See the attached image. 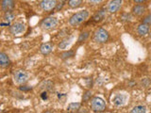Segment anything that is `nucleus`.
<instances>
[{"label":"nucleus","instance_id":"nucleus-1","mask_svg":"<svg viewBox=\"0 0 151 113\" xmlns=\"http://www.w3.org/2000/svg\"><path fill=\"white\" fill-rule=\"evenodd\" d=\"M89 17V11H80L76 12L74 15L71 16L69 19V25L72 26H77L80 25L81 23L87 20V18Z\"/></svg>","mask_w":151,"mask_h":113},{"label":"nucleus","instance_id":"nucleus-2","mask_svg":"<svg viewBox=\"0 0 151 113\" xmlns=\"http://www.w3.org/2000/svg\"><path fill=\"white\" fill-rule=\"evenodd\" d=\"M109 32L104 28H97L93 33V41L97 44H104L109 40Z\"/></svg>","mask_w":151,"mask_h":113},{"label":"nucleus","instance_id":"nucleus-3","mask_svg":"<svg viewBox=\"0 0 151 113\" xmlns=\"http://www.w3.org/2000/svg\"><path fill=\"white\" fill-rule=\"evenodd\" d=\"M91 107L96 112H102L106 109V103L100 97H93L91 100Z\"/></svg>","mask_w":151,"mask_h":113},{"label":"nucleus","instance_id":"nucleus-4","mask_svg":"<svg viewBox=\"0 0 151 113\" xmlns=\"http://www.w3.org/2000/svg\"><path fill=\"white\" fill-rule=\"evenodd\" d=\"M57 26H58V20L55 17H46L41 23V27L46 31L54 29L57 27Z\"/></svg>","mask_w":151,"mask_h":113},{"label":"nucleus","instance_id":"nucleus-5","mask_svg":"<svg viewBox=\"0 0 151 113\" xmlns=\"http://www.w3.org/2000/svg\"><path fill=\"white\" fill-rule=\"evenodd\" d=\"M14 82L19 85H24L28 80V74L24 70H16L13 73Z\"/></svg>","mask_w":151,"mask_h":113},{"label":"nucleus","instance_id":"nucleus-6","mask_svg":"<svg viewBox=\"0 0 151 113\" xmlns=\"http://www.w3.org/2000/svg\"><path fill=\"white\" fill-rule=\"evenodd\" d=\"M25 29H26V26L21 22H15L9 26V32H11L12 35L21 34V33H23L24 31H25Z\"/></svg>","mask_w":151,"mask_h":113},{"label":"nucleus","instance_id":"nucleus-7","mask_svg":"<svg viewBox=\"0 0 151 113\" xmlns=\"http://www.w3.org/2000/svg\"><path fill=\"white\" fill-rule=\"evenodd\" d=\"M122 3H123V0H111L107 7L108 11L111 12V13L117 12L121 9Z\"/></svg>","mask_w":151,"mask_h":113},{"label":"nucleus","instance_id":"nucleus-8","mask_svg":"<svg viewBox=\"0 0 151 113\" xmlns=\"http://www.w3.org/2000/svg\"><path fill=\"white\" fill-rule=\"evenodd\" d=\"M57 5V0H42L41 1V8L45 11H52Z\"/></svg>","mask_w":151,"mask_h":113},{"label":"nucleus","instance_id":"nucleus-9","mask_svg":"<svg viewBox=\"0 0 151 113\" xmlns=\"http://www.w3.org/2000/svg\"><path fill=\"white\" fill-rule=\"evenodd\" d=\"M112 104L116 107H121L123 106L127 101V96L125 94H121V93H118L115 94L114 96L112 97Z\"/></svg>","mask_w":151,"mask_h":113},{"label":"nucleus","instance_id":"nucleus-10","mask_svg":"<svg viewBox=\"0 0 151 113\" xmlns=\"http://www.w3.org/2000/svg\"><path fill=\"white\" fill-rule=\"evenodd\" d=\"M146 9H146V6H145V5L137 4V5H135V6H133L131 11H132V14H133L134 16H142L146 11Z\"/></svg>","mask_w":151,"mask_h":113},{"label":"nucleus","instance_id":"nucleus-11","mask_svg":"<svg viewBox=\"0 0 151 113\" xmlns=\"http://www.w3.org/2000/svg\"><path fill=\"white\" fill-rule=\"evenodd\" d=\"M1 8L4 11H11L14 9V0H2Z\"/></svg>","mask_w":151,"mask_h":113},{"label":"nucleus","instance_id":"nucleus-12","mask_svg":"<svg viewBox=\"0 0 151 113\" xmlns=\"http://www.w3.org/2000/svg\"><path fill=\"white\" fill-rule=\"evenodd\" d=\"M9 63H11V60L8 55L5 54L4 52H0V67L7 68L9 66Z\"/></svg>","mask_w":151,"mask_h":113},{"label":"nucleus","instance_id":"nucleus-13","mask_svg":"<svg viewBox=\"0 0 151 113\" xmlns=\"http://www.w3.org/2000/svg\"><path fill=\"white\" fill-rule=\"evenodd\" d=\"M148 32H149V26L146 25L145 23L141 24V25H139L138 27H137V33H138L140 36L147 35Z\"/></svg>","mask_w":151,"mask_h":113},{"label":"nucleus","instance_id":"nucleus-14","mask_svg":"<svg viewBox=\"0 0 151 113\" xmlns=\"http://www.w3.org/2000/svg\"><path fill=\"white\" fill-rule=\"evenodd\" d=\"M52 50H53V45H52L50 42H45V44H42L40 47V51L42 55H48L50 54Z\"/></svg>","mask_w":151,"mask_h":113},{"label":"nucleus","instance_id":"nucleus-15","mask_svg":"<svg viewBox=\"0 0 151 113\" xmlns=\"http://www.w3.org/2000/svg\"><path fill=\"white\" fill-rule=\"evenodd\" d=\"M80 103H70L67 107V111L69 112H78L80 109Z\"/></svg>","mask_w":151,"mask_h":113},{"label":"nucleus","instance_id":"nucleus-16","mask_svg":"<svg viewBox=\"0 0 151 113\" xmlns=\"http://www.w3.org/2000/svg\"><path fill=\"white\" fill-rule=\"evenodd\" d=\"M82 4V0H68V6L72 9L78 8Z\"/></svg>","mask_w":151,"mask_h":113},{"label":"nucleus","instance_id":"nucleus-17","mask_svg":"<svg viewBox=\"0 0 151 113\" xmlns=\"http://www.w3.org/2000/svg\"><path fill=\"white\" fill-rule=\"evenodd\" d=\"M104 16H105V11H104L103 9H101V11H99L97 13L94 14V16L93 17V19L94 22H100L104 18Z\"/></svg>","mask_w":151,"mask_h":113},{"label":"nucleus","instance_id":"nucleus-18","mask_svg":"<svg viewBox=\"0 0 151 113\" xmlns=\"http://www.w3.org/2000/svg\"><path fill=\"white\" fill-rule=\"evenodd\" d=\"M131 113H145L146 112V107L145 106H136L130 110Z\"/></svg>","mask_w":151,"mask_h":113},{"label":"nucleus","instance_id":"nucleus-19","mask_svg":"<svg viewBox=\"0 0 151 113\" xmlns=\"http://www.w3.org/2000/svg\"><path fill=\"white\" fill-rule=\"evenodd\" d=\"M14 19V14L12 12V11H5V15H4V20L5 21H8V22H11L12 20Z\"/></svg>","mask_w":151,"mask_h":113},{"label":"nucleus","instance_id":"nucleus-20","mask_svg":"<svg viewBox=\"0 0 151 113\" xmlns=\"http://www.w3.org/2000/svg\"><path fill=\"white\" fill-rule=\"evenodd\" d=\"M70 41H71V39H68V38H66L65 40H63V41L60 42V44L58 45V47H59L60 49H65L66 47H67V45L70 44Z\"/></svg>","mask_w":151,"mask_h":113},{"label":"nucleus","instance_id":"nucleus-21","mask_svg":"<svg viewBox=\"0 0 151 113\" xmlns=\"http://www.w3.org/2000/svg\"><path fill=\"white\" fill-rule=\"evenodd\" d=\"M89 34H90V33H89L88 31L81 32V33H80L79 37H78V42H82V41H86V40H87V38L89 37Z\"/></svg>","mask_w":151,"mask_h":113},{"label":"nucleus","instance_id":"nucleus-22","mask_svg":"<svg viewBox=\"0 0 151 113\" xmlns=\"http://www.w3.org/2000/svg\"><path fill=\"white\" fill-rule=\"evenodd\" d=\"M61 56V59H69L71 58V56H74V52L73 51H65L63 52V54L60 55Z\"/></svg>","mask_w":151,"mask_h":113},{"label":"nucleus","instance_id":"nucleus-23","mask_svg":"<svg viewBox=\"0 0 151 113\" xmlns=\"http://www.w3.org/2000/svg\"><path fill=\"white\" fill-rule=\"evenodd\" d=\"M91 97H92V92L91 91H87L83 94L82 100H83V102H88L89 100H91Z\"/></svg>","mask_w":151,"mask_h":113},{"label":"nucleus","instance_id":"nucleus-24","mask_svg":"<svg viewBox=\"0 0 151 113\" xmlns=\"http://www.w3.org/2000/svg\"><path fill=\"white\" fill-rule=\"evenodd\" d=\"M143 23L146 24V25H148V26H151V13L148 14L146 17H145V19L143 20Z\"/></svg>","mask_w":151,"mask_h":113},{"label":"nucleus","instance_id":"nucleus-25","mask_svg":"<svg viewBox=\"0 0 151 113\" xmlns=\"http://www.w3.org/2000/svg\"><path fill=\"white\" fill-rule=\"evenodd\" d=\"M20 91H23V92H28V91H31V87H29V86H21L20 88Z\"/></svg>","mask_w":151,"mask_h":113},{"label":"nucleus","instance_id":"nucleus-26","mask_svg":"<svg viewBox=\"0 0 151 113\" xmlns=\"http://www.w3.org/2000/svg\"><path fill=\"white\" fill-rule=\"evenodd\" d=\"M90 2L92 4H99L102 2V0H90Z\"/></svg>","mask_w":151,"mask_h":113},{"label":"nucleus","instance_id":"nucleus-27","mask_svg":"<svg viewBox=\"0 0 151 113\" xmlns=\"http://www.w3.org/2000/svg\"><path fill=\"white\" fill-rule=\"evenodd\" d=\"M133 1L136 3V4H142V3H144V2H145L146 0H133Z\"/></svg>","mask_w":151,"mask_h":113},{"label":"nucleus","instance_id":"nucleus-28","mask_svg":"<svg viewBox=\"0 0 151 113\" xmlns=\"http://www.w3.org/2000/svg\"><path fill=\"white\" fill-rule=\"evenodd\" d=\"M42 99H44V100H45V99H46V98H47V95H46V92H44V93H42Z\"/></svg>","mask_w":151,"mask_h":113},{"label":"nucleus","instance_id":"nucleus-29","mask_svg":"<svg viewBox=\"0 0 151 113\" xmlns=\"http://www.w3.org/2000/svg\"><path fill=\"white\" fill-rule=\"evenodd\" d=\"M149 37H150V38H151V32H150V33H149Z\"/></svg>","mask_w":151,"mask_h":113}]
</instances>
